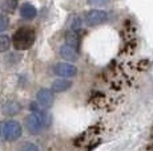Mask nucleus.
Listing matches in <instances>:
<instances>
[{"label":"nucleus","mask_w":153,"mask_h":151,"mask_svg":"<svg viewBox=\"0 0 153 151\" xmlns=\"http://www.w3.org/2000/svg\"><path fill=\"white\" fill-rule=\"evenodd\" d=\"M22 150H33V151H36L37 150V146H35V144H31V143H27V144H23Z\"/></svg>","instance_id":"obj_17"},{"label":"nucleus","mask_w":153,"mask_h":151,"mask_svg":"<svg viewBox=\"0 0 153 151\" xmlns=\"http://www.w3.org/2000/svg\"><path fill=\"white\" fill-rule=\"evenodd\" d=\"M11 46V39L7 34H0V52L8 51Z\"/></svg>","instance_id":"obj_13"},{"label":"nucleus","mask_w":153,"mask_h":151,"mask_svg":"<svg viewBox=\"0 0 153 151\" xmlns=\"http://www.w3.org/2000/svg\"><path fill=\"white\" fill-rule=\"evenodd\" d=\"M72 86V81L67 80V78H59L56 80L53 84H52V90L55 93H61V92H65Z\"/></svg>","instance_id":"obj_9"},{"label":"nucleus","mask_w":153,"mask_h":151,"mask_svg":"<svg viewBox=\"0 0 153 151\" xmlns=\"http://www.w3.org/2000/svg\"><path fill=\"white\" fill-rule=\"evenodd\" d=\"M23 134L22 125L16 121L0 122V141L1 142H13L19 139Z\"/></svg>","instance_id":"obj_3"},{"label":"nucleus","mask_w":153,"mask_h":151,"mask_svg":"<svg viewBox=\"0 0 153 151\" xmlns=\"http://www.w3.org/2000/svg\"><path fill=\"white\" fill-rule=\"evenodd\" d=\"M65 41L67 44L73 46V48L77 49L79 48V44H80V39H79V34L76 33V31H72L71 29L69 32H67L65 34Z\"/></svg>","instance_id":"obj_11"},{"label":"nucleus","mask_w":153,"mask_h":151,"mask_svg":"<svg viewBox=\"0 0 153 151\" xmlns=\"http://www.w3.org/2000/svg\"><path fill=\"white\" fill-rule=\"evenodd\" d=\"M10 25V20H8L7 16H0V32L5 31Z\"/></svg>","instance_id":"obj_15"},{"label":"nucleus","mask_w":153,"mask_h":151,"mask_svg":"<svg viewBox=\"0 0 153 151\" xmlns=\"http://www.w3.org/2000/svg\"><path fill=\"white\" fill-rule=\"evenodd\" d=\"M60 56L63 57L64 60H67V61H76L79 59V53H77V49L76 48H73V46H71L68 44H65V45H63L60 48Z\"/></svg>","instance_id":"obj_8"},{"label":"nucleus","mask_w":153,"mask_h":151,"mask_svg":"<svg viewBox=\"0 0 153 151\" xmlns=\"http://www.w3.org/2000/svg\"><path fill=\"white\" fill-rule=\"evenodd\" d=\"M71 29L72 31H76V32H79L83 28V19H81L80 16H77V15H75V16H72V19H71Z\"/></svg>","instance_id":"obj_12"},{"label":"nucleus","mask_w":153,"mask_h":151,"mask_svg":"<svg viewBox=\"0 0 153 151\" xmlns=\"http://www.w3.org/2000/svg\"><path fill=\"white\" fill-rule=\"evenodd\" d=\"M24 123H25V127H27L29 134L37 135V134H40V131H42L43 129L49 126V123H51V117H49L45 111H42V110L36 109V110H33V113H32L31 115H28V117L25 118Z\"/></svg>","instance_id":"obj_1"},{"label":"nucleus","mask_w":153,"mask_h":151,"mask_svg":"<svg viewBox=\"0 0 153 151\" xmlns=\"http://www.w3.org/2000/svg\"><path fill=\"white\" fill-rule=\"evenodd\" d=\"M108 19V13L105 11L101 10H92L88 11L84 16V20L88 25H99L102 24L104 21H107Z\"/></svg>","instance_id":"obj_4"},{"label":"nucleus","mask_w":153,"mask_h":151,"mask_svg":"<svg viewBox=\"0 0 153 151\" xmlns=\"http://www.w3.org/2000/svg\"><path fill=\"white\" fill-rule=\"evenodd\" d=\"M20 109H22V106H20V103L16 102V101H7V102H4L1 106L3 114L7 115V117H13V115H16L17 113L20 111Z\"/></svg>","instance_id":"obj_7"},{"label":"nucleus","mask_w":153,"mask_h":151,"mask_svg":"<svg viewBox=\"0 0 153 151\" xmlns=\"http://www.w3.org/2000/svg\"><path fill=\"white\" fill-rule=\"evenodd\" d=\"M20 15H22L23 19L31 20V19H33V17L37 15V11L32 4H29V3H24V4L22 5V8H20Z\"/></svg>","instance_id":"obj_10"},{"label":"nucleus","mask_w":153,"mask_h":151,"mask_svg":"<svg viewBox=\"0 0 153 151\" xmlns=\"http://www.w3.org/2000/svg\"><path fill=\"white\" fill-rule=\"evenodd\" d=\"M17 7V0H5L4 1V5H3V8H4L5 12H13L15 10H16Z\"/></svg>","instance_id":"obj_14"},{"label":"nucleus","mask_w":153,"mask_h":151,"mask_svg":"<svg viewBox=\"0 0 153 151\" xmlns=\"http://www.w3.org/2000/svg\"><path fill=\"white\" fill-rule=\"evenodd\" d=\"M109 3V0H88V4L91 5H96V7H100V5H105Z\"/></svg>","instance_id":"obj_16"},{"label":"nucleus","mask_w":153,"mask_h":151,"mask_svg":"<svg viewBox=\"0 0 153 151\" xmlns=\"http://www.w3.org/2000/svg\"><path fill=\"white\" fill-rule=\"evenodd\" d=\"M53 90H49V89H40L36 94V100L37 103L42 105L44 107H49L53 103Z\"/></svg>","instance_id":"obj_6"},{"label":"nucleus","mask_w":153,"mask_h":151,"mask_svg":"<svg viewBox=\"0 0 153 151\" xmlns=\"http://www.w3.org/2000/svg\"><path fill=\"white\" fill-rule=\"evenodd\" d=\"M55 73L60 77H75L77 68L69 62H59L55 65Z\"/></svg>","instance_id":"obj_5"},{"label":"nucleus","mask_w":153,"mask_h":151,"mask_svg":"<svg viewBox=\"0 0 153 151\" xmlns=\"http://www.w3.org/2000/svg\"><path fill=\"white\" fill-rule=\"evenodd\" d=\"M12 43L15 49H17V51H27L35 43V31L28 27L19 28L15 32Z\"/></svg>","instance_id":"obj_2"}]
</instances>
